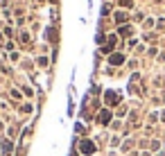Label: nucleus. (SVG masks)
I'll return each mask as SVG.
<instances>
[{
    "mask_svg": "<svg viewBox=\"0 0 165 156\" xmlns=\"http://www.w3.org/2000/svg\"><path fill=\"white\" fill-rule=\"evenodd\" d=\"M82 152H84V154H93V152H95V145L86 140V143H82Z\"/></svg>",
    "mask_w": 165,
    "mask_h": 156,
    "instance_id": "nucleus-1",
    "label": "nucleus"
},
{
    "mask_svg": "<svg viewBox=\"0 0 165 156\" xmlns=\"http://www.w3.org/2000/svg\"><path fill=\"white\" fill-rule=\"evenodd\" d=\"M109 118H111V115H109V111L102 113V122H109Z\"/></svg>",
    "mask_w": 165,
    "mask_h": 156,
    "instance_id": "nucleus-2",
    "label": "nucleus"
}]
</instances>
